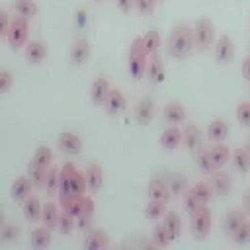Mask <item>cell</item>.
I'll use <instances>...</instances> for the list:
<instances>
[{
	"mask_svg": "<svg viewBox=\"0 0 250 250\" xmlns=\"http://www.w3.org/2000/svg\"><path fill=\"white\" fill-rule=\"evenodd\" d=\"M195 49L193 27L180 21L172 27L168 35V55L174 59H188Z\"/></svg>",
	"mask_w": 250,
	"mask_h": 250,
	"instance_id": "1",
	"label": "cell"
},
{
	"mask_svg": "<svg viewBox=\"0 0 250 250\" xmlns=\"http://www.w3.org/2000/svg\"><path fill=\"white\" fill-rule=\"evenodd\" d=\"M146 64H148V53H146V47H145V37L137 35L131 45H129V61H127V66H129V72L135 80H141L145 74H146Z\"/></svg>",
	"mask_w": 250,
	"mask_h": 250,
	"instance_id": "2",
	"label": "cell"
},
{
	"mask_svg": "<svg viewBox=\"0 0 250 250\" xmlns=\"http://www.w3.org/2000/svg\"><path fill=\"white\" fill-rule=\"evenodd\" d=\"M193 37H195V49L199 53H207L215 43V25L209 18L201 16L193 23Z\"/></svg>",
	"mask_w": 250,
	"mask_h": 250,
	"instance_id": "3",
	"label": "cell"
},
{
	"mask_svg": "<svg viewBox=\"0 0 250 250\" xmlns=\"http://www.w3.org/2000/svg\"><path fill=\"white\" fill-rule=\"evenodd\" d=\"M27 39H29V20L23 18V16H16L12 18V25H10V31L6 35V41L12 49H21L27 45Z\"/></svg>",
	"mask_w": 250,
	"mask_h": 250,
	"instance_id": "4",
	"label": "cell"
},
{
	"mask_svg": "<svg viewBox=\"0 0 250 250\" xmlns=\"http://www.w3.org/2000/svg\"><path fill=\"white\" fill-rule=\"evenodd\" d=\"M211 227H213V217H211V211L207 205H203L201 209H197L193 215H191V221H189V230L193 234L195 240H205L211 232Z\"/></svg>",
	"mask_w": 250,
	"mask_h": 250,
	"instance_id": "5",
	"label": "cell"
},
{
	"mask_svg": "<svg viewBox=\"0 0 250 250\" xmlns=\"http://www.w3.org/2000/svg\"><path fill=\"white\" fill-rule=\"evenodd\" d=\"M182 133H184V146L191 154H197L203 148V133H201V129L195 123L186 121L184 127H182Z\"/></svg>",
	"mask_w": 250,
	"mask_h": 250,
	"instance_id": "6",
	"label": "cell"
},
{
	"mask_svg": "<svg viewBox=\"0 0 250 250\" xmlns=\"http://www.w3.org/2000/svg\"><path fill=\"white\" fill-rule=\"evenodd\" d=\"M33 182L29 180V176H18L14 182H12V188H10V195L16 203H23L29 195H31V189H33Z\"/></svg>",
	"mask_w": 250,
	"mask_h": 250,
	"instance_id": "7",
	"label": "cell"
},
{
	"mask_svg": "<svg viewBox=\"0 0 250 250\" xmlns=\"http://www.w3.org/2000/svg\"><path fill=\"white\" fill-rule=\"evenodd\" d=\"M234 57V43L229 35H221L215 41V61L219 64H229Z\"/></svg>",
	"mask_w": 250,
	"mask_h": 250,
	"instance_id": "8",
	"label": "cell"
},
{
	"mask_svg": "<svg viewBox=\"0 0 250 250\" xmlns=\"http://www.w3.org/2000/svg\"><path fill=\"white\" fill-rule=\"evenodd\" d=\"M146 78L150 84H162L166 78V68H164V61L158 53L148 57V64H146Z\"/></svg>",
	"mask_w": 250,
	"mask_h": 250,
	"instance_id": "9",
	"label": "cell"
},
{
	"mask_svg": "<svg viewBox=\"0 0 250 250\" xmlns=\"http://www.w3.org/2000/svg\"><path fill=\"white\" fill-rule=\"evenodd\" d=\"M162 117H164V121L170 123V125L186 123V119H188L186 105L180 104V102H168V104L162 107Z\"/></svg>",
	"mask_w": 250,
	"mask_h": 250,
	"instance_id": "10",
	"label": "cell"
},
{
	"mask_svg": "<svg viewBox=\"0 0 250 250\" xmlns=\"http://www.w3.org/2000/svg\"><path fill=\"white\" fill-rule=\"evenodd\" d=\"M68 168V184H70V193L72 195H86L88 193V184H86V176L72 164V162H64Z\"/></svg>",
	"mask_w": 250,
	"mask_h": 250,
	"instance_id": "11",
	"label": "cell"
},
{
	"mask_svg": "<svg viewBox=\"0 0 250 250\" xmlns=\"http://www.w3.org/2000/svg\"><path fill=\"white\" fill-rule=\"evenodd\" d=\"M47 55H49V47H47L43 41H39V39L27 41V45H25V61H27L29 64H39V62H43V61L47 59Z\"/></svg>",
	"mask_w": 250,
	"mask_h": 250,
	"instance_id": "12",
	"label": "cell"
},
{
	"mask_svg": "<svg viewBox=\"0 0 250 250\" xmlns=\"http://www.w3.org/2000/svg\"><path fill=\"white\" fill-rule=\"evenodd\" d=\"M61 205H57L55 201H45L43 203V213H41V225L51 229V230H59V221H61Z\"/></svg>",
	"mask_w": 250,
	"mask_h": 250,
	"instance_id": "13",
	"label": "cell"
},
{
	"mask_svg": "<svg viewBox=\"0 0 250 250\" xmlns=\"http://www.w3.org/2000/svg\"><path fill=\"white\" fill-rule=\"evenodd\" d=\"M160 145L166 150H176L178 146H182L184 145V133H182V129L178 125L166 127L162 131V135H160Z\"/></svg>",
	"mask_w": 250,
	"mask_h": 250,
	"instance_id": "14",
	"label": "cell"
},
{
	"mask_svg": "<svg viewBox=\"0 0 250 250\" xmlns=\"http://www.w3.org/2000/svg\"><path fill=\"white\" fill-rule=\"evenodd\" d=\"M246 219H248V213L244 209H230L225 215V219H223V230H225V234L230 238Z\"/></svg>",
	"mask_w": 250,
	"mask_h": 250,
	"instance_id": "15",
	"label": "cell"
},
{
	"mask_svg": "<svg viewBox=\"0 0 250 250\" xmlns=\"http://www.w3.org/2000/svg\"><path fill=\"white\" fill-rule=\"evenodd\" d=\"M109 246V236L104 229H90L86 232V238H84V248L86 250H104Z\"/></svg>",
	"mask_w": 250,
	"mask_h": 250,
	"instance_id": "16",
	"label": "cell"
},
{
	"mask_svg": "<svg viewBox=\"0 0 250 250\" xmlns=\"http://www.w3.org/2000/svg\"><path fill=\"white\" fill-rule=\"evenodd\" d=\"M109 92H111L109 80H107L105 76H100V78H96V80L92 82V86H90V100H92L96 105H104L105 100H107V96H109Z\"/></svg>",
	"mask_w": 250,
	"mask_h": 250,
	"instance_id": "17",
	"label": "cell"
},
{
	"mask_svg": "<svg viewBox=\"0 0 250 250\" xmlns=\"http://www.w3.org/2000/svg\"><path fill=\"white\" fill-rule=\"evenodd\" d=\"M125 109H127V100H125V96L121 94V90L111 88V92H109V96H107V100H105V104H104V111H105L107 115H119V113H123Z\"/></svg>",
	"mask_w": 250,
	"mask_h": 250,
	"instance_id": "18",
	"label": "cell"
},
{
	"mask_svg": "<svg viewBox=\"0 0 250 250\" xmlns=\"http://www.w3.org/2000/svg\"><path fill=\"white\" fill-rule=\"evenodd\" d=\"M57 145H59V148L64 154H78V152H82V139L76 133H70V131L61 133L59 139H57Z\"/></svg>",
	"mask_w": 250,
	"mask_h": 250,
	"instance_id": "19",
	"label": "cell"
},
{
	"mask_svg": "<svg viewBox=\"0 0 250 250\" xmlns=\"http://www.w3.org/2000/svg\"><path fill=\"white\" fill-rule=\"evenodd\" d=\"M133 113H135V121H137L141 127L148 125V123L152 121V117H154V102H152L150 98H143V100L135 105Z\"/></svg>",
	"mask_w": 250,
	"mask_h": 250,
	"instance_id": "20",
	"label": "cell"
},
{
	"mask_svg": "<svg viewBox=\"0 0 250 250\" xmlns=\"http://www.w3.org/2000/svg\"><path fill=\"white\" fill-rule=\"evenodd\" d=\"M84 176H86V184H88V193H92V195L98 193L102 189V186H104V170H102V166L96 164V162L88 164Z\"/></svg>",
	"mask_w": 250,
	"mask_h": 250,
	"instance_id": "21",
	"label": "cell"
},
{
	"mask_svg": "<svg viewBox=\"0 0 250 250\" xmlns=\"http://www.w3.org/2000/svg\"><path fill=\"white\" fill-rule=\"evenodd\" d=\"M209 182H211V186H213V191H215V195H219V197H227V195L230 193V188H232V180H230V176H229L227 172L215 170V172L211 174Z\"/></svg>",
	"mask_w": 250,
	"mask_h": 250,
	"instance_id": "22",
	"label": "cell"
},
{
	"mask_svg": "<svg viewBox=\"0 0 250 250\" xmlns=\"http://www.w3.org/2000/svg\"><path fill=\"white\" fill-rule=\"evenodd\" d=\"M146 193H148V199H160V201H168L172 195L168 182L162 178H152L146 186Z\"/></svg>",
	"mask_w": 250,
	"mask_h": 250,
	"instance_id": "23",
	"label": "cell"
},
{
	"mask_svg": "<svg viewBox=\"0 0 250 250\" xmlns=\"http://www.w3.org/2000/svg\"><path fill=\"white\" fill-rule=\"evenodd\" d=\"M21 213H23L25 221H29V223H41L43 203H41L35 195H29V197L21 203Z\"/></svg>",
	"mask_w": 250,
	"mask_h": 250,
	"instance_id": "24",
	"label": "cell"
},
{
	"mask_svg": "<svg viewBox=\"0 0 250 250\" xmlns=\"http://www.w3.org/2000/svg\"><path fill=\"white\" fill-rule=\"evenodd\" d=\"M90 57V43L88 39H76L70 47V61L74 66H82Z\"/></svg>",
	"mask_w": 250,
	"mask_h": 250,
	"instance_id": "25",
	"label": "cell"
},
{
	"mask_svg": "<svg viewBox=\"0 0 250 250\" xmlns=\"http://www.w3.org/2000/svg\"><path fill=\"white\" fill-rule=\"evenodd\" d=\"M229 135V123L225 119H213L207 125V139L211 143H223Z\"/></svg>",
	"mask_w": 250,
	"mask_h": 250,
	"instance_id": "26",
	"label": "cell"
},
{
	"mask_svg": "<svg viewBox=\"0 0 250 250\" xmlns=\"http://www.w3.org/2000/svg\"><path fill=\"white\" fill-rule=\"evenodd\" d=\"M211 152V158H213V164H215V170H221L232 156L230 148L225 145V143H213V146L209 148Z\"/></svg>",
	"mask_w": 250,
	"mask_h": 250,
	"instance_id": "27",
	"label": "cell"
},
{
	"mask_svg": "<svg viewBox=\"0 0 250 250\" xmlns=\"http://www.w3.org/2000/svg\"><path fill=\"white\" fill-rule=\"evenodd\" d=\"M53 242V230L47 227H37L29 234V244L31 248H47Z\"/></svg>",
	"mask_w": 250,
	"mask_h": 250,
	"instance_id": "28",
	"label": "cell"
},
{
	"mask_svg": "<svg viewBox=\"0 0 250 250\" xmlns=\"http://www.w3.org/2000/svg\"><path fill=\"white\" fill-rule=\"evenodd\" d=\"M47 168H43V166H39L33 158L29 160V164H27V176H29V180L33 182V186L35 188H39V189H45V182H47Z\"/></svg>",
	"mask_w": 250,
	"mask_h": 250,
	"instance_id": "29",
	"label": "cell"
},
{
	"mask_svg": "<svg viewBox=\"0 0 250 250\" xmlns=\"http://www.w3.org/2000/svg\"><path fill=\"white\" fill-rule=\"evenodd\" d=\"M162 225H164V229H166V232L170 234L172 240H176L182 234V219H180L178 213L166 211V215L162 217Z\"/></svg>",
	"mask_w": 250,
	"mask_h": 250,
	"instance_id": "30",
	"label": "cell"
},
{
	"mask_svg": "<svg viewBox=\"0 0 250 250\" xmlns=\"http://www.w3.org/2000/svg\"><path fill=\"white\" fill-rule=\"evenodd\" d=\"M189 189H191V193L199 199V203H203V205H207V203L211 201V197L215 195L213 186H211V182H209V180L195 182V184H193V188H189Z\"/></svg>",
	"mask_w": 250,
	"mask_h": 250,
	"instance_id": "31",
	"label": "cell"
},
{
	"mask_svg": "<svg viewBox=\"0 0 250 250\" xmlns=\"http://www.w3.org/2000/svg\"><path fill=\"white\" fill-rule=\"evenodd\" d=\"M166 203L168 201H160V199H150L148 203H146V207H145V217L148 219V221H158V219H162L164 215H166V211H168V207H166Z\"/></svg>",
	"mask_w": 250,
	"mask_h": 250,
	"instance_id": "32",
	"label": "cell"
},
{
	"mask_svg": "<svg viewBox=\"0 0 250 250\" xmlns=\"http://www.w3.org/2000/svg\"><path fill=\"white\" fill-rule=\"evenodd\" d=\"M59 186H61V168L59 166H51L49 172H47V182H45L47 197H55L59 193Z\"/></svg>",
	"mask_w": 250,
	"mask_h": 250,
	"instance_id": "33",
	"label": "cell"
},
{
	"mask_svg": "<svg viewBox=\"0 0 250 250\" xmlns=\"http://www.w3.org/2000/svg\"><path fill=\"white\" fill-rule=\"evenodd\" d=\"M230 160H232V166H234V170H236L238 174H242V176H244V174L250 170V156H248V152L244 150V146L234 148V152H232Z\"/></svg>",
	"mask_w": 250,
	"mask_h": 250,
	"instance_id": "34",
	"label": "cell"
},
{
	"mask_svg": "<svg viewBox=\"0 0 250 250\" xmlns=\"http://www.w3.org/2000/svg\"><path fill=\"white\" fill-rule=\"evenodd\" d=\"M14 10H16V14L23 16L27 20H33L37 16V12H39L35 0H16L14 2Z\"/></svg>",
	"mask_w": 250,
	"mask_h": 250,
	"instance_id": "35",
	"label": "cell"
},
{
	"mask_svg": "<svg viewBox=\"0 0 250 250\" xmlns=\"http://www.w3.org/2000/svg\"><path fill=\"white\" fill-rule=\"evenodd\" d=\"M195 158H197V168L201 170V174L211 176V174L215 172V164H213V158H211L209 148H201V150L195 154Z\"/></svg>",
	"mask_w": 250,
	"mask_h": 250,
	"instance_id": "36",
	"label": "cell"
},
{
	"mask_svg": "<svg viewBox=\"0 0 250 250\" xmlns=\"http://www.w3.org/2000/svg\"><path fill=\"white\" fill-rule=\"evenodd\" d=\"M168 186H170L172 197H180V195H184V193L188 191V180H186L182 174H178V172H174V174L168 178Z\"/></svg>",
	"mask_w": 250,
	"mask_h": 250,
	"instance_id": "37",
	"label": "cell"
},
{
	"mask_svg": "<svg viewBox=\"0 0 250 250\" xmlns=\"http://www.w3.org/2000/svg\"><path fill=\"white\" fill-rule=\"evenodd\" d=\"M143 37H145V47H146V53H148V57L160 51V43H162V37H160L158 29H150V31H146Z\"/></svg>",
	"mask_w": 250,
	"mask_h": 250,
	"instance_id": "38",
	"label": "cell"
},
{
	"mask_svg": "<svg viewBox=\"0 0 250 250\" xmlns=\"http://www.w3.org/2000/svg\"><path fill=\"white\" fill-rule=\"evenodd\" d=\"M33 160L39 164V166H43V168H51L53 166V150L49 148V146H37L35 148V152H33Z\"/></svg>",
	"mask_w": 250,
	"mask_h": 250,
	"instance_id": "39",
	"label": "cell"
},
{
	"mask_svg": "<svg viewBox=\"0 0 250 250\" xmlns=\"http://www.w3.org/2000/svg\"><path fill=\"white\" fill-rule=\"evenodd\" d=\"M74 230H76V217L66 213V211H62L61 213V221H59V232L62 236H70Z\"/></svg>",
	"mask_w": 250,
	"mask_h": 250,
	"instance_id": "40",
	"label": "cell"
},
{
	"mask_svg": "<svg viewBox=\"0 0 250 250\" xmlns=\"http://www.w3.org/2000/svg\"><path fill=\"white\" fill-rule=\"evenodd\" d=\"M152 242H154L156 246H160V248H166V246L172 242V238H170V234L166 232V229H164L162 223H160V225H154V229H152Z\"/></svg>",
	"mask_w": 250,
	"mask_h": 250,
	"instance_id": "41",
	"label": "cell"
},
{
	"mask_svg": "<svg viewBox=\"0 0 250 250\" xmlns=\"http://www.w3.org/2000/svg\"><path fill=\"white\" fill-rule=\"evenodd\" d=\"M230 240H232L234 244H238V246H244V244L250 242V221H248V219L238 227V230L230 236Z\"/></svg>",
	"mask_w": 250,
	"mask_h": 250,
	"instance_id": "42",
	"label": "cell"
},
{
	"mask_svg": "<svg viewBox=\"0 0 250 250\" xmlns=\"http://www.w3.org/2000/svg\"><path fill=\"white\" fill-rule=\"evenodd\" d=\"M18 234H20V227L18 225L2 223V227H0V238H2V242H12V240L18 238Z\"/></svg>",
	"mask_w": 250,
	"mask_h": 250,
	"instance_id": "43",
	"label": "cell"
},
{
	"mask_svg": "<svg viewBox=\"0 0 250 250\" xmlns=\"http://www.w3.org/2000/svg\"><path fill=\"white\" fill-rule=\"evenodd\" d=\"M182 199H184V209H186L189 215H193L197 209H201V207H203V203H199V199L191 193V189H188V191L182 195Z\"/></svg>",
	"mask_w": 250,
	"mask_h": 250,
	"instance_id": "44",
	"label": "cell"
},
{
	"mask_svg": "<svg viewBox=\"0 0 250 250\" xmlns=\"http://www.w3.org/2000/svg\"><path fill=\"white\" fill-rule=\"evenodd\" d=\"M236 119L242 127H250V102H240L236 105Z\"/></svg>",
	"mask_w": 250,
	"mask_h": 250,
	"instance_id": "45",
	"label": "cell"
},
{
	"mask_svg": "<svg viewBox=\"0 0 250 250\" xmlns=\"http://www.w3.org/2000/svg\"><path fill=\"white\" fill-rule=\"evenodd\" d=\"M14 86V76L8 68H2L0 70V94H8Z\"/></svg>",
	"mask_w": 250,
	"mask_h": 250,
	"instance_id": "46",
	"label": "cell"
},
{
	"mask_svg": "<svg viewBox=\"0 0 250 250\" xmlns=\"http://www.w3.org/2000/svg\"><path fill=\"white\" fill-rule=\"evenodd\" d=\"M154 8H156V2L154 0H135V10L141 16H152L154 14Z\"/></svg>",
	"mask_w": 250,
	"mask_h": 250,
	"instance_id": "47",
	"label": "cell"
},
{
	"mask_svg": "<svg viewBox=\"0 0 250 250\" xmlns=\"http://www.w3.org/2000/svg\"><path fill=\"white\" fill-rule=\"evenodd\" d=\"M92 217L94 215H80V217H76V230L88 232L92 229V225H94V219Z\"/></svg>",
	"mask_w": 250,
	"mask_h": 250,
	"instance_id": "48",
	"label": "cell"
},
{
	"mask_svg": "<svg viewBox=\"0 0 250 250\" xmlns=\"http://www.w3.org/2000/svg\"><path fill=\"white\" fill-rule=\"evenodd\" d=\"M10 25H12L10 14H8V12H2V14H0V35H2L4 39H6L8 31H10Z\"/></svg>",
	"mask_w": 250,
	"mask_h": 250,
	"instance_id": "49",
	"label": "cell"
},
{
	"mask_svg": "<svg viewBox=\"0 0 250 250\" xmlns=\"http://www.w3.org/2000/svg\"><path fill=\"white\" fill-rule=\"evenodd\" d=\"M115 4L119 8V12H123V14H129L135 8V0H115Z\"/></svg>",
	"mask_w": 250,
	"mask_h": 250,
	"instance_id": "50",
	"label": "cell"
},
{
	"mask_svg": "<svg viewBox=\"0 0 250 250\" xmlns=\"http://www.w3.org/2000/svg\"><path fill=\"white\" fill-rule=\"evenodd\" d=\"M240 72H242V76H244V78H246V80L250 82V55H248V57H246V59L242 61V66H240Z\"/></svg>",
	"mask_w": 250,
	"mask_h": 250,
	"instance_id": "51",
	"label": "cell"
},
{
	"mask_svg": "<svg viewBox=\"0 0 250 250\" xmlns=\"http://www.w3.org/2000/svg\"><path fill=\"white\" fill-rule=\"evenodd\" d=\"M242 209L248 213V217H250V189H246L244 193H242Z\"/></svg>",
	"mask_w": 250,
	"mask_h": 250,
	"instance_id": "52",
	"label": "cell"
},
{
	"mask_svg": "<svg viewBox=\"0 0 250 250\" xmlns=\"http://www.w3.org/2000/svg\"><path fill=\"white\" fill-rule=\"evenodd\" d=\"M244 150H246V152H248V156H250V137L244 141Z\"/></svg>",
	"mask_w": 250,
	"mask_h": 250,
	"instance_id": "53",
	"label": "cell"
},
{
	"mask_svg": "<svg viewBox=\"0 0 250 250\" xmlns=\"http://www.w3.org/2000/svg\"><path fill=\"white\" fill-rule=\"evenodd\" d=\"M154 2H156V4H160V2H162V0H154Z\"/></svg>",
	"mask_w": 250,
	"mask_h": 250,
	"instance_id": "54",
	"label": "cell"
},
{
	"mask_svg": "<svg viewBox=\"0 0 250 250\" xmlns=\"http://www.w3.org/2000/svg\"><path fill=\"white\" fill-rule=\"evenodd\" d=\"M94 2H102V0H94Z\"/></svg>",
	"mask_w": 250,
	"mask_h": 250,
	"instance_id": "55",
	"label": "cell"
}]
</instances>
